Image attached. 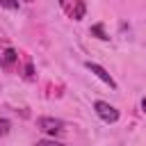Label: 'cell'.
<instances>
[{"label": "cell", "mask_w": 146, "mask_h": 146, "mask_svg": "<svg viewBox=\"0 0 146 146\" xmlns=\"http://www.w3.org/2000/svg\"><path fill=\"white\" fill-rule=\"evenodd\" d=\"M36 128L43 130V132L50 135V137H62V135L66 132L64 121H62V119H55V116H41V119H36Z\"/></svg>", "instance_id": "1"}, {"label": "cell", "mask_w": 146, "mask_h": 146, "mask_svg": "<svg viewBox=\"0 0 146 146\" xmlns=\"http://www.w3.org/2000/svg\"><path fill=\"white\" fill-rule=\"evenodd\" d=\"M94 110H96V114H98L105 123H116V121H119V110H116L114 105L105 103V100H96V103H94Z\"/></svg>", "instance_id": "2"}, {"label": "cell", "mask_w": 146, "mask_h": 146, "mask_svg": "<svg viewBox=\"0 0 146 146\" xmlns=\"http://www.w3.org/2000/svg\"><path fill=\"white\" fill-rule=\"evenodd\" d=\"M87 68H89V71H91V73H94V75H96L98 80H103V82H105L107 87H112V89H116V82H114V78H112V75H110V73H107V71H105V68H103L100 64H94V62H87Z\"/></svg>", "instance_id": "3"}, {"label": "cell", "mask_w": 146, "mask_h": 146, "mask_svg": "<svg viewBox=\"0 0 146 146\" xmlns=\"http://www.w3.org/2000/svg\"><path fill=\"white\" fill-rule=\"evenodd\" d=\"M64 9H68L71 18H75V21H80L84 16V2H75V7H64Z\"/></svg>", "instance_id": "4"}, {"label": "cell", "mask_w": 146, "mask_h": 146, "mask_svg": "<svg viewBox=\"0 0 146 146\" xmlns=\"http://www.w3.org/2000/svg\"><path fill=\"white\" fill-rule=\"evenodd\" d=\"M91 32H94V34H96L98 39H103V41H107V39H110V36H107V34L103 32V25H94V27H91Z\"/></svg>", "instance_id": "5"}, {"label": "cell", "mask_w": 146, "mask_h": 146, "mask_svg": "<svg viewBox=\"0 0 146 146\" xmlns=\"http://www.w3.org/2000/svg\"><path fill=\"white\" fill-rule=\"evenodd\" d=\"M34 146H64L62 141H55V139H41V141H36Z\"/></svg>", "instance_id": "6"}, {"label": "cell", "mask_w": 146, "mask_h": 146, "mask_svg": "<svg viewBox=\"0 0 146 146\" xmlns=\"http://www.w3.org/2000/svg\"><path fill=\"white\" fill-rule=\"evenodd\" d=\"M9 125H11V123H9L7 119H0V135H7V132H9Z\"/></svg>", "instance_id": "7"}, {"label": "cell", "mask_w": 146, "mask_h": 146, "mask_svg": "<svg viewBox=\"0 0 146 146\" xmlns=\"http://www.w3.org/2000/svg\"><path fill=\"white\" fill-rule=\"evenodd\" d=\"M14 59H16V52H14L11 48H9V50H5V62H7V64H11Z\"/></svg>", "instance_id": "8"}, {"label": "cell", "mask_w": 146, "mask_h": 146, "mask_svg": "<svg viewBox=\"0 0 146 146\" xmlns=\"http://www.w3.org/2000/svg\"><path fill=\"white\" fill-rule=\"evenodd\" d=\"M0 7H7V9H18V2H5V0H0Z\"/></svg>", "instance_id": "9"}, {"label": "cell", "mask_w": 146, "mask_h": 146, "mask_svg": "<svg viewBox=\"0 0 146 146\" xmlns=\"http://www.w3.org/2000/svg\"><path fill=\"white\" fill-rule=\"evenodd\" d=\"M141 110H144V114H146V98H141Z\"/></svg>", "instance_id": "10"}, {"label": "cell", "mask_w": 146, "mask_h": 146, "mask_svg": "<svg viewBox=\"0 0 146 146\" xmlns=\"http://www.w3.org/2000/svg\"><path fill=\"white\" fill-rule=\"evenodd\" d=\"M0 66H2V57H0Z\"/></svg>", "instance_id": "11"}]
</instances>
